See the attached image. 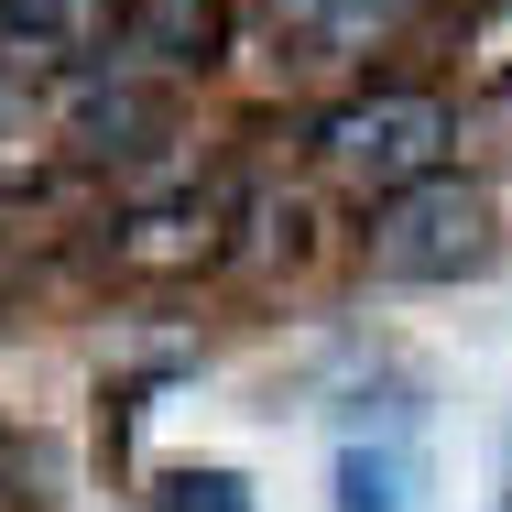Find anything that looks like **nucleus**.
<instances>
[{"label":"nucleus","instance_id":"obj_1","mask_svg":"<svg viewBox=\"0 0 512 512\" xmlns=\"http://www.w3.org/2000/svg\"><path fill=\"white\" fill-rule=\"evenodd\" d=\"M295 153H306V175L327 186V197L382 207V197H404V186H425V175L458 164V88H436V77L338 88V99L306 109Z\"/></svg>","mask_w":512,"mask_h":512},{"label":"nucleus","instance_id":"obj_2","mask_svg":"<svg viewBox=\"0 0 512 512\" xmlns=\"http://www.w3.org/2000/svg\"><path fill=\"white\" fill-rule=\"evenodd\" d=\"M229 240H240V175H175V186H131L99 218H77L66 262L120 295H186L229 273Z\"/></svg>","mask_w":512,"mask_h":512},{"label":"nucleus","instance_id":"obj_3","mask_svg":"<svg viewBox=\"0 0 512 512\" xmlns=\"http://www.w3.org/2000/svg\"><path fill=\"white\" fill-rule=\"evenodd\" d=\"M349 251H360L371 284H480V273H502L512 218H502V186L491 175L447 164V175H425L404 197L360 207L349 218Z\"/></svg>","mask_w":512,"mask_h":512},{"label":"nucleus","instance_id":"obj_4","mask_svg":"<svg viewBox=\"0 0 512 512\" xmlns=\"http://www.w3.org/2000/svg\"><path fill=\"white\" fill-rule=\"evenodd\" d=\"M436 33V0H262V44L284 77H404V55Z\"/></svg>","mask_w":512,"mask_h":512},{"label":"nucleus","instance_id":"obj_5","mask_svg":"<svg viewBox=\"0 0 512 512\" xmlns=\"http://www.w3.org/2000/svg\"><path fill=\"white\" fill-rule=\"evenodd\" d=\"M44 99H55V164H66L77 186L142 175V164L186 131V88H164V77H142V66H99V77L44 88Z\"/></svg>","mask_w":512,"mask_h":512},{"label":"nucleus","instance_id":"obj_6","mask_svg":"<svg viewBox=\"0 0 512 512\" xmlns=\"http://www.w3.org/2000/svg\"><path fill=\"white\" fill-rule=\"evenodd\" d=\"M338 251V197L316 175H262L240 186V240H229V284H306L316 262Z\"/></svg>","mask_w":512,"mask_h":512},{"label":"nucleus","instance_id":"obj_7","mask_svg":"<svg viewBox=\"0 0 512 512\" xmlns=\"http://www.w3.org/2000/svg\"><path fill=\"white\" fill-rule=\"evenodd\" d=\"M120 11L131 0H0V77L77 88V77L120 66Z\"/></svg>","mask_w":512,"mask_h":512},{"label":"nucleus","instance_id":"obj_8","mask_svg":"<svg viewBox=\"0 0 512 512\" xmlns=\"http://www.w3.org/2000/svg\"><path fill=\"white\" fill-rule=\"evenodd\" d=\"M240 55V11L229 0H131L120 11V66L164 77V88H197Z\"/></svg>","mask_w":512,"mask_h":512},{"label":"nucleus","instance_id":"obj_9","mask_svg":"<svg viewBox=\"0 0 512 512\" xmlns=\"http://www.w3.org/2000/svg\"><path fill=\"white\" fill-rule=\"evenodd\" d=\"M327 512H425V447H414L404 425L349 436L338 469H327Z\"/></svg>","mask_w":512,"mask_h":512},{"label":"nucleus","instance_id":"obj_10","mask_svg":"<svg viewBox=\"0 0 512 512\" xmlns=\"http://www.w3.org/2000/svg\"><path fill=\"white\" fill-rule=\"evenodd\" d=\"M55 175H66L55 164V99L22 88V77H0V197H33Z\"/></svg>","mask_w":512,"mask_h":512},{"label":"nucleus","instance_id":"obj_11","mask_svg":"<svg viewBox=\"0 0 512 512\" xmlns=\"http://www.w3.org/2000/svg\"><path fill=\"white\" fill-rule=\"evenodd\" d=\"M142 502H153V512H262V502H251V480H240L229 458H175V469H153Z\"/></svg>","mask_w":512,"mask_h":512},{"label":"nucleus","instance_id":"obj_12","mask_svg":"<svg viewBox=\"0 0 512 512\" xmlns=\"http://www.w3.org/2000/svg\"><path fill=\"white\" fill-rule=\"evenodd\" d=\"M458 164L469 175H512V88H469L458 99Z\"/></svg>","mask_w":512,"mask_h":512},{"label":"nucleus","instance_id":"obj_13","mask_svg":"<svg viewBox=\"0 0 512 512\" xmlns=\"http://www.w3.org/2000/svg\"><path fill=\"white\" fill-rule=\"evenodd\" d=\"M0 512H55V458L22 425H0Z\"/></svg>","mask_w":512,"mask_h":512},{"label":"nucleus","instance_id":"obj_14","mask_svg":"<svg viewBox=\"0 0 512 512\" xmlns=\"http://www.w3.org/2000/svg\"><path fill=\"white\" fill-rule=\"evenodd\" d=\"M142 393H153V382H109V393H99V447H109V469H131V425H142Z\"/></svg>","mask_w":512,"mask_h":512},{"label":"nucleus","instance_id":"obj_15","mask_svg":"<svg viewBox=\"0 0 512 512\" xmlns=\"http://www.w3.org/2000/svg\"><path fill=\"white\" fill-rule=\"evenodd\" d=\"M491 512H512V469H502V502H491Z\"/></svg>","mask_w":512,"mask_h":512}]
</instances>
